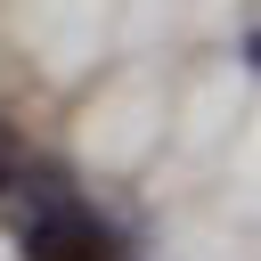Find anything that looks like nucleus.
<instances>
[{"mask_svg":"<svg viewBox=\"0 0 261 261\" xmlns=\"http://www.w3.org/2000/svg\"><path fill=\"white\" fill-rule=\"evenodd\" d=\"M16 171V147H8V122H0V179Z\"/></svg>","mask_w":261,"mask_h":261,"instance_id":"f03ea898","label":"nucleus"},{"mask_svg":"<svg viewBox=\"0 0 261 261\" xmlns=\"http://www.w3.org/2000/svg\"><path fill=\"white\" fill-rule=\"evenodd\" d=\"M0 220L16 228V245L33 253V261H114V237H106V220L65 188V179H0Z\"/></svg>","mask_w":261,"mask_h":261,"instance_id":"f257e3e1","label":"nucleus"}]
</instances>
